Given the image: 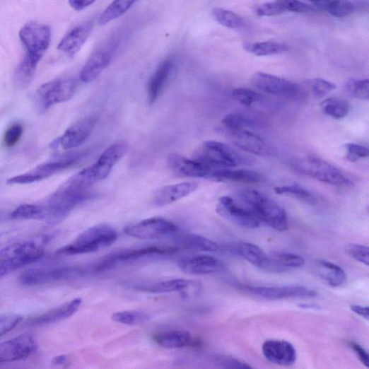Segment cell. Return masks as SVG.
<instances>
[{
    "label": "cell",
    "mask_w": 369,
    "mask_h": 369,
    "mask_svg": "<svg viewBox=\"0 0 369 369\" xmlns=\"http://www.w3.org/2000/svg\"><path fill=\"white\" fill-rule=\"evenodd\" d=\"M90 189H83L66 181L62 186L40 204L41 220L56 226L64 220L73 209L90 199Z\"/></svg>",
    "instance_id": "1"
},
{
    "label": "cell",
    "mask_w": 369,
    "mask_h": 369,
    "mask_svg": "<svg viewBox=\"0 0 369 369\" xmlns=\"http://www.w3.org/2000/svg\"><path fill=\"white\" fill-rule=\"evenodd\" d=\"M128 144L118 141L110 145L98 160L91 166L69 178L78 186L90 189L95 183L104 180L112 171L114 167L126 155Z\"/></svg>",
    "instance_id": "2"
},
{
    "label": "cell",
    "mask_w": 369,
    "mask_h": 369,
    "mask_svg": "<svg viewBox=\"0 0 369 369\" xmlns=\"http://www.w3.org/2000/svg\"><path fill=\"white\" fill-rule=\"evenodd\" d=\"M238 198L260 218L262 223L274 230L285 232L288 230L286 212L266 195L254 190H244L238 194Z\"/></svg>",
    "instance_id": "3"
},
{
    "label": "cell",
    "mask_w": 369,
    "mask_h": 369,
    "mask_svg": "<svg viewBox=\"0 0 369 369\" xmlns=\"http://www.w3.org/2000/svg\"><path fill=\"white\" fill-rule=\"evenodd\" d=\"M290 165L295 171L331 186L349 187L353 184V180L345 172L317 157L306 156L293 159Z\"/></svg>",
    "instance_id": "4"
},
{
    "label": "cell",
    "mask_w": 369,
    "mask_h": 369,
    "mask_svg": "<svg viewBox=\"0 0 369 369\" xmlns=\"http://www.w3.org/2000/svg\"><path fill=\"white\" fill-rule=\"evenodd\" d=\"M118 238L117 232L107 225H98L83 232L71 243L61 247L60 255H75L95 252L114 244Z\"/></svg>",
    "instance_id": "5"
},
{
    "label": "cell",
    "mask_w": 369,
    "mask_h": 369,
    "mask_svg": "<svg viewBox=\"0 0 369 369\" xmlns=\"http://www.w3.org/2000/svg\"><path fill=\"white\" fill-rule=\"evenodd\" d=\"M93 272L91 267L49 266L30 269L23 272L19 282L26 286H37L77 279Z\"/></svg>",
    "instance_id": "6"
},
{
    "label": "cell",
    "mask_w": 369,
    "mask_h": 369,
    "mask_svg": "<svg viewBox=\"0 0 369 369\" xmlns=\"http://www.w3.org/2000/svg\"><path fill=\"white\" fill-rule=\"evenodd\" d=\"M195 159L212 169L235 168L245 163L247 158L228 145L216 141H205L196 153Z\"/></svg>",
    "instance_id": "7"
},
{
    "label": "cell",
    "mask_w": 369,
    "mask_h": 369,
    "mask_svg": "<svg viewBox=\"0 0 369 369\" xmlns=\"http://www.w3.org/2000/svg\"><path fill=\"white\" fill-rule=\"evenodd\" d=\"M19 38L25 55L40 62L50 47L52 30L47 25L29 22L20 30Z\"/></svg>",
    "instance_id": "8"
},
{
    "label": "cell",
    "mask_w": 369,
    "mask_h": 369,
    "mask_svg": "<svg viewBox=\"0 0 369 369\" xmlns=\"http://www.w3.org/2000/svg\"><path fill=\"white\" fill-rule=\"evenodd\" d=\"M238 203L230 197H221L216 206V213L242 228L253 230L261 226L262 221L242 201Z\"/></svg>",
    "instance_id": "9"
},
{
    "label": "cell",
    "mask_w": 369,
    "mask_h": 369,
    "mask_svg": "<svg viewBox=\"0 0 369 369\" xmlns=\"http://www.w3.org/2000/svg\"><path fill=\"white\" fill-rule=\"evenodd\" d=\"M178 250V247L172 246H151L125 250L105 256L93 268L94 271L100 272L112 269L121 263L135 261L147 256L171 254L177 252Z\"/></svg>",
    "instance_id": "10"
},
{
    "label": "cell",
    "mask_w": 369,
    "mask_h": 369,
    "mask_svg": "<svg viewBox=\"0 0 369 369\" xmlns=\"http://www.w3.org/2000/svg\"><path fill=\"white\" fill-rule=\"evenodd\" d=\"M177 227L166 218L153 217L125 228L124 233L140 240H158L173 235Z\"/></svg>",
    "instance_id": "11"
},
{
    "label": "cell",
    "mask_w": 369,
    "mask_h": 369,
    "mask_svg": "<svg viewBox=\"0 0 369 369\" xmlns=\"http://www.w3.org/2000/svg\"><path fill=\"white\" fill-rule=\"evenodd\" d=\"M81 158L80 156H74L42 164L25 174L8 179L7 182L11 184H26L44 180L76 164Z\"/></svg>",
    "instance_id": "12"
},
{
    "label": "cell",
    "mask_w": 369,
    "mask_h": 369,
    "mask_svg": "<svg viewBox=\"0 0 369 369\" xmlns=\"http://www.w3.org/2000/svg\"><path fill=\"white\" fill-rule=\"evenodd\" d=\"M244 289L269 300L312 298L317 295L316 291L300 286H245Z\"/></svg>",
    "instance_id": "13"
},
{
    "label": "cell",
    "mask_w": 369,
    "mask_h": 369,
    "mask_svg": "<svg viewBox=\"0 0 369 369\" xmlns=\"http://www.w3.org/2000/svg\"><path fill=\"white\" fill-rule=\"evenodd\" d=\"M76 90L75 81L71 79L55 80L42 86L38 91L39 101L45 108L69 100Z\"/></svg>",
    "instance_id": "14"
},
{
    "label": "cell",
    "mask_w": 369,
    "mask_h": 369,
    "mask_svg": "<svg viewBox=\"0 0 369 369\" xmlns=\"http://www.w3.org/2000/svg\"><path fill=\"white\" fill-rule=\"evenodd\" d=\"M35 339L30 334H21L0 343V364L25 359L36 350Z\"/></svg>",
    "instance_id": "15"
},
{
    "label": "cell",
    "mask_w": 369,
    "mask_h": 369,
    "mask_svg": "<svg viewBox=\"0 0 369 369\" xmlns=\"http://www.w3.org/2000/svg\"><path fill=\"white\" fill-rule=\"evenodd\" d=\"M115 49L116 45L110 42L93 52L81 71V81L85 83L95 81L112 62Z\"/></svg>",
    "instance_id": "16"
},
{
    "label": "cell",
    "mask_w": 369,
    "mask_h": 369,
    "mask_svg": "<svg viewBox=\"0 0 369 369\" xmlns=\"http://www.w3.org/2000/svg\"><path fill=\"white\" fill-rule=\"evenodd\" d=\"M251 83L254 88L271 95L294 96L300 91L296 83L264 72L254 73Z\"/></svg>",
    "instance_id": "17"
},
{
    "label": "cell",
    "mask_w": 369,
    "mask_h": 369,
    "mask_svg": "<svg viewBox=\"0 0 369 369\" xmlns=\"http://www.w3.org/2000/svg\"><path fill=\"white\" fill-rule=\"evenodd\" d=\"M95 126V118L83 119L68 128L57 141L53 142V146H61L64 151L76 148L90 137Z\"/></svg>",
    "instance_id": "18"
},
{
    "label": "cell",
    "mask_w": 369,
    "mask_h": 369,
    "mask_svg": "<svg viewBox=\"0 0 369 369\" xmlns=\"http://www.w3.org/2000/svg\"><path fill=\"white\" fill-rule=\"evenodd\" d=\"M178 269L189 275H206L219 273L225 270V264L211 255H197L180 260Z\"/></svg>",
    "instance_id": "19"
},
{
    "label": "cell",
    "mask_w": 369,
    "mask_h": 369,
    "mask_svg": "<svg viewBox=\"0 0 369 369\" xmlns=\"http://www.w3.org/2000/svg\"><path fill=\"white\" fill-rule=\"evenodd\" d=\"M237 251L245 260L259 269L275 274L283 273L271 256L256 245L242 242L238 245Z\"/></svg>",
    "instance_id": "20"
},
{
    "label": "cell",
    "mask_w": 369,
    "mask_h": 369,
    "mask_svg": "<svg viewBox=\"0 0 369 369\" xmlns=\"http://www.w3.org/2000/svg\"><path fill=\"white\" fill-rule=\"evenodd\" d=\"M265 358L279 365L289 366L295 363L298 353L294 346L283 340H268L262 346Z\"/></svg>",
    "instance_id": "21"
},
{
    "label": "cell",
    "mask_w": 369,
    "mask_h": 369,
    "mask_svg": "<svg viewBox=\"0 0 369 369\" xmlns=\"http://www.w3.org/2000/svg\"><path fill=\"white\" fill-rule=\"evenodd\" d=\"M93 30V23L80 24L69 30L58 45V50L69 57H75L88 40Z\"/></svg>",
    "instance_id": "22"
},
{
    "label": "cell",
    "mask_w": 369,
    "mask_h": 369,
    "mask_svg": "<svg viewBox=\"0 0 369 369\" xmlns=\"http://www.w3.org/2000/svg\"><path fill=\"white\" fill-rule=\"evenodd\" d=\"M199 184L195 182H184L170 184L158 190L154 195L153 204L157 206H164L176 202L195 192Z\"/></svg>",
    "instance_id": "23"
},
{
    "label": "cell",
    "mask_w": 369,
    "mask_h": 369,
    "mask_svg": "<svg viewBox=\"0 0 369 369\" xmlns=\"http://www.w3.org/2000/svg\"><path fill=\"white\" fill-rule=\"evenodd\" d=\"M168 165L176 172L192 177H209L212 168L196 159H189L177 154L170 156Z\"/></svg>",
    "instance_id": "24"
},
{
    "label": "cell",
    "mask_w": 369,
    "mask_h": 369,
    "mask_svg": "<svg viewBox=\"0 0 369 369\" xmlns=\"http://www.w3.org/2000/svg\"><path fill=\"white\" fill-rule=\"evenodd\" d=\"M229 134L233 144L239 149L258 156L267 154L266 144L261 136L246 129L229 131Z\"/></svg>",
    "instance_id": "25"
},
{
    "label": "cell",
    "mask_w": 369,
    "mask_h": 369,
    "mask_svg": "<svg viewBox=\"0 0 369 369\" xmlns=\"http://www.w3.org/2000/svg\"><path fill=\"white\" fill-rule=\"evenodd\" d=\"M153 341L166 349H178L194 347L198 345L197 340L188 331L168 330L160 332L153 337Z\"/></svg>",
    "instance_id": "26"
},
{
    "label": "cell",
    "mask_w": 369,
    "mask_h": 369,
    "mask_svg": "<svg viewBox=\"0 0 369 369\" xmlns=\"http://www.w3.org/2000/svg\"><path fill=\"white\" fill-rule=\"evenodd\" d=\"M81 298L74 299L57 308L32 319L30 324L33 326H45L66 320L75 315L81 308Z\"/></svg>",
    "instance_id": "27"
},
{
    "label": "cell",
    "mask_w": 369,
    "mask_h": 369,
    "mask_svg": "<svg viewBox=\"0 0 369 369\" xmlns=\"http://www.w3.org/2000/svg\"><path fill=\"white\" fill-rule=\"evenodd\" d=\"M209 177L221 182L229 181L243 183H257L262 180V175L259 173L246 169H212Z\"/></svg>",
    "instance_id": "28"
},
{
    "label": "cell",
    "mask_w": 369,
    "mask_h": 369,
    "mask_svg": "<svg viewBox=\"0 0 369 369\" xmlns=\"http://www.w3.org/2000/svg\"><path fill=\"white\" fill-rule=\"evenodd\" d=\"M173 64L172 59L164 61L151 78L147 86V93L151 104H154L158 99L171 75Z\"/></svg>",
    "instance_id": "29"
},
{
    "label": "cell",
    "mask_w": 369,
    "mask_h": 369,
    "mask_svg": "<svg viewBox=\"0 0 369 369\" xmlns=\"http://www.w3.org/2000/svg\"><path fill=\"white\" fill-rule=\"evenodd\" d=\"M194 281L188 279H172L134 287L136 290L149 293H168L183 292L195 285Z\"/></svg>",
    "instance_id": "30"
},
{
    "label": "cell",
    "mask_w": 369,
    "mask_h": 369,
    "mask_svg": "<svg viewBox=\"0 0 369 369\" xmlns=\"http://www.w3.org/2000/svg\"><path fill=\"white\" fill-rule=\"evenodd\" d=\"M315 268L317 275L332 287H340L346 281L345 271L336 264L319 260L315 264Z\"/></svg>",
    "instance_id": "31"
},
{
    "label": "cell",
    "mask_w": 369,
    "mask_h": 369,
    "mask_svg": "<svg viewBox=\"0 0 369 369\" xmlns=\"http://www.w3.org/2000/svg\"><path fill=\"white\" fill-rule=\"evenodd\" d=\"M40 62L25 55L14 74V83L20 89L27 88L32 83Z\"/></svg>",
    "instance_id": "32"
},
{
    "label": "cell",
    "mask_w": 369,
    "mask_h": 369,
    "mask_svg": "<svg viewBox=\"0 0 369 369\" xmlns=\"http://www.w3.org/2000/svg\"><path fill=\"white\" fill-rule=\"evenodd\" d=\"M320 107L324 115L338 120L346 118L351 110V105L346 100L336 97L324 99Z\"/></svg>",
    "instance_id": "33"
},
{
    "label": "cell",
    "mask_w": 369,
    "mask_h": 369,
    "mask_svg": "<svg viewBox=\"0 0 369 369\" xmlns=\"http://www.w3.org/2000/svg\"><path fill=\"white\" fill-rule=\"evenodd\" d=\"M177 241L183 247L191 250L213 252L218 250L214 241L198 235H184L180 237Z\"/></svg>",
    "instance_id": "34"
},
{
    "label": "cell",
    "mask_w": 369,
    "mask_h": 369,
    "mask_svg": "<svg viewBox=\"0 0 369 369\" xmlns=\"http://www.w3.org/2000/svg\"><path fill=\"white\" fill-rule=\"evenodd\" d=\"M137 0H114L100 15L98 23L101 25L112 22L128 12Z\"/></svg>",
    "instance_id": "35"
},
{
    "label": "cell",
    "mask_w": 369,
    "mask_h": 369,
    "mask_svg": "<svg viewBox=\"0 0 369 369\" xmlns=\"http://www.w3.org/2000/svg\"><path fill=\"white\" fill-rule=\"evenodd\" d=\"M246 52L257 57H268L282 54L288 51L287 45L274 42L246 43L244 45Z\"/></svg>",
    "instance_id": "36"
},
{
    "label": "cell",
    "mask_w": 369,
    "mask_h": 369,
    "mask_svg": "<svg viewBox=\"0 0 369 369\" xmlns=\"http://www.w3.org/2000/svg\"><path fill=\"white\" fill-rule=\"evenodd\" d=\"M274 192L278 195L290 197L308 204L316 202L315 195L310 190L298 184L276 187L274 188Z\"/></svg>",
    "instance_id": "37"
},
{
    "label": "cell",
    "mask_w": 369,
    "mask_h": 369,
    "mask_svg": "<svg viewBox=\"0 0 369 369\" xmlns=\"http://www.w3.org/2000/svg\"><path fill=\"white\" fill-rule=\"evenodd\" d=\"M212 16L220 25L230 29H242L246 26V23L242 17L224 8H213Z\"/></svg>",
    "instance_id": "38"
},
{
    "label": "cell",
    "mask_w": 369,
    "mask_h": 369,
    "mask_svg": "<svg viewBox=\"0 0 369 369\" xmlns=\"http://www.w3.org/2000/svg\"><path fill=\"white\" fill-rule=\"evenodd\" d=\"M270 255L283 273L292 269L301 268L305 264L304 258L297 254L277 252Z\"/></svg>",
    "instance_id": "39"
},
{
    "label": "cell",
    "mask_w": 369,
    "mask_h": 369,
    "mask_svg": "<svg viewBox=\"0 0 369 369\" xmlns=\"http://www.w3.org/2000/svg\"><path fill=\"white\" fill-rule=\"evenodd\" d=\"M112 318L114 321L122 324L136 326L149 322L151 317L141 311L130 310L116 312L112 316Z\"/></svg>",
    "instance_id": "40"
},
{
    "label": "cell",
    "mask_w": 369,
    "mask_h": 369,
    "mask_svg": "<svg viewBox=\"0 0 369 369\" xmlns=\"http://www.w3.org/2000/svg\"><path fill=\"white\" fill-rule=\"evenodd\" d=\"M10 217L18 220L41 219V206L40 204H25L17 207L11 212Z\"/></svg>",
    "instance_id": "41"
},
{
    "label": "cell",
    "mask_w": 369,
    "mask_h": 369,
    "mask_svg": "<svg viewBox=\"0 0 369 369\" xmlns=\"http://www.w3.org/2000/svg\"><path fill=\"white\" fill-rule=\"evenodd\" d=\"M223 124L228 131H237L252 127L255 125V122L244 115L233 113L223 119Z\"/></svg>",
    "instance_id": "42"
},
{
    "label": "cell",
    "mask_w": 369,
    "mask_h": 369,
    "mask_svg": "<svg viewBox=\"0 0 369 369\" xmlns=\"http://www.w3.org/2000/svg\"><path fill=\"white\" fill-rule=\"evenodd\" d=\"M347 93L353 98L361 100L369 99V81L368 79H351L346 84Z\"/></svg>",
    "instance_id": "43"
},
{
    "label": "cell",
    "mask_w": 369,
    "mask_h": 369,
    "mask_svg": "<svg viewBox=\"0 0 369 369\" xmlns=\"http://www.w3.org/2000/svg\"><path fill=\"white\" fill-rule=\"evenodd\" d=\"M233 98L242 105L252 107L264 101V96L247 88H236L232 92Z\"/></svg>",
    "instance_id": "44"
},
{
    "label": "cell",
    "mask_w": 369,
    "mask_h": 369,
    "mask_svg": "<svg viewBox=\"0 0 369 369\" xmlns=\"http://www.w3.org/2000/svg\"><path fill=\"white\" fill-rule=\"evenodd\" d=\"M356 6L349 0H330L327 11L338 18H345L352 14Z\"/></svg>",
    "instance_id": "45"
},
{
    "label": "cell",
    "mask_w": 369,
    "mask_h": 369,
    "mask_svg": "<svg viewBox=\"0 0 369 369\" xmlns=\"http://www.w3.org/2000/svg\"><path fill=\"white\" fill-rule=\"evenodd\" d=\"M310 89L313 95L322 99L337 89V86L328 81L322 78H315L310 81Z\"/></svg>",
    "instance_id": "46"
},
{
    "label": "cell",
    "mask_w": 369,
    "mask_h": 369,
    "mask_svg": "<svg viewBox=\"0 0 369 369\" xmlns=\"http://www.w3.org/2000/svg\"><path fill=\"white\" fill-rule=\"evenodd\" d=\"M276 3L284 12L306 13L315 11V8L300 0H276Z\"/></svg>",
    "instance_id": "47"
},
{
    "label": "cell",
    "mask_w": 369,
    "mask_h": 369,
    "mask_svg": "<svg viewBox=\"0 0 369 369\" xmlns=\"http://www.w3.org/2000/svg\"><path fill=\"white\" fill-rule=\"evenodd\" d=\"M345 149L346 158L349 162L355 163L368 157V149L363 145L348 143L345 144Z\"/></svg>",
    "instance_id": "48"
},
{
    "label": "cell",
    "mask_w": 369,
    "mask_h": 369,
    "mask_svg": "<svg viewBox=\"0 0 369 369\" xmlns=\"http://www.w3.org/2000/svg\"><path fill=\"white\" fill-rule=\"evenodd\" d=\"M346 250L353 259L368 266L369 250L368 246L358 244H349L346 246Z\"/></svg>",
    "instance_id": "49"
},
{
    "label": "cell",
    "mask_w": 369,
    "mask_h": 369,
    "mask_svg": "<svg viewBox=\"0 0 369 369\" xmlns=\"http://www.w3.org/2000/svg\"><path fill=\"white\" fill-rule=\"evenodd\" d=\"M22 320L23 317L18 314L8 313L0 315V337L12 331Z\"/></svg>",
    "instance_id": "50"
},
{
    "label": "cell",
    "mask_w": 369,
    "mask_h": 369,
    "mask_svg": "<svg viewBox=\"0 0 369 369\" xmlns=\"http://www.w3.org/2000/svg\"><path fill=\"white\" fill-rule=\"evenodd\" d=\"M213 362L223 368H251L247 363L228 356H216L213 357Z\"/></svg>",
    "instance_id": "51"
},
{
    "label": "cell",
    "mask_w": 369,
    "mask_h": 369,
    "mask_svg": "<svg viewBox=\"0 0 369 369\" xmlns=\"http://www.w3.org/2000/svg\"><path fill=\"white\" fill-rule=\"evenodd\" d=\"M23 133V127L21 124H15L11 126L5 133L4 144L7 147L14 146L20 139Z\"/></svg>",
    "instance_id": "52"
},
{
    "label": "cell",
    "mask_w": 369,
    "mask_h": 369,
    "mask_svg": "<svg viewBox=\"0 0 369 369\" xmlns=\"http://www.w3.org/2000/svg\"><path fill=\"white\" fill-rule=\"evenodd\" d=\"M283 12L275 2L268 3L258 7L256 13L258 16H275L282 14Z\"/></svg>",
    "instance_id": "53"
},
{
    "label": "cell",
    "mask_w": 369,
    "mask_h": 369,
    "mask_svg": "<svg viewBox=\"0 0 369 369\" xmlns=\"http://www.w3.org/2000/svg\"><path fill=\"white\" fill-rule=\"evenodd\" d=\"M15 271L12 264L4 252L0 250V278Z\"/></svg>",
    "instance_id": "54"
},
{
    "label": "cell",
    "mask_w": 369,
    "mask_h": 369,
    "mask_svg": "<svg viewBox=\"0 0 369 369\" xmlns=\"http://www.w3.org/2000/svg\"><path fill=\"white\" fill-rule=\"evenodd\" d=\"M350 346L356 354L358 359L364 364L366 367L368 366L369 357L367 351L359 344L351 342Z\"/></svg>",
    "instance_id": "55"
},
{
    "label": "cell",
    "mask_w": 369,
    "mask_h": 369,
    "mask_svg": "<svg viewBox=\"0 0 369 369\" xmlns=\"http://www.w3.org/2000/svg\"><path fill=\"white\" fill-rule=\"evenodd\" d=\"M96 1L97 0H69V4L73 10L82 11L93 5Z\"/></svg>",
    "instance_id": "56"
},
{
    "label": "cell",
    "mask_w": 369,
    "mask_h": 369,
    "mask_svg": "<svg viewBox=\"0 0 369 369\" xmlns=\"http://www.w3.org/2000/svg\"><path fill=\"white\" fill-rule=\"evenodd\" d=\"M13 232L0 233V248L4 247L8 245L13 242L16 238Z\"/></svg>",
    "instance_id": "57"
},
{
    "label": "cell",
    "mask_w": 369,
    "mask_h": 369,
    "mask_svg": "<svg viewBox=\"0 0 369 369\" xmlns=\"http://www.w3.org/2000/svg\"><path fill=\"white\" fill-rule=\"evenodd\" d=\"M351 310L353 312L362 318L368 320L369 319V310L368 307H363L361 305H351Z\"/></svg>",
    "instance_id": "58"
},
{
    "label": "cell",
    "mask_w": 369,
    "mask_h": 369,
    "mask_svg": "<svg viewBox=\"0 0 369 369\" xmlns=\"http://www.w3.org/2000/svg\"><path fill=\"white\" fill-rule=\"evenodd\" d=\"M318 9L326 11L327 8L330 2V0H308Z\"/></svg>",
    "instance_id": "59"
},
{
    "label": "cell",
    "mask_w": 369,
    "mask_h": 369,
    "mask_svg": "<svg viewBox=\"0 0 369 369\" xmlns=\"http://www.w3.org/2000/svg\"><path fill=\"white\" fill-rule=\"evenodd\" d=\"M67 362V357L66 356H59L54 358L53 363L56 365H63Z\"/></svg>",
    "instance_id": "60"
},
{
    "label": "cell",
    "mask_w": 369,
    "mask_h": 369,
    "mask_svg": "<svg viewBox=\"0 0 369 369\" xmlns=\"http://www.w3.org/2000/svg\"><path fill=\"white\" fill-rule=\"evenodd\" d=\"M4 218H5L4 213L1 210H0V224H1L3 223V221H4Z\"/></svg>",
    "instance_id": "61"
}]
</instances>
